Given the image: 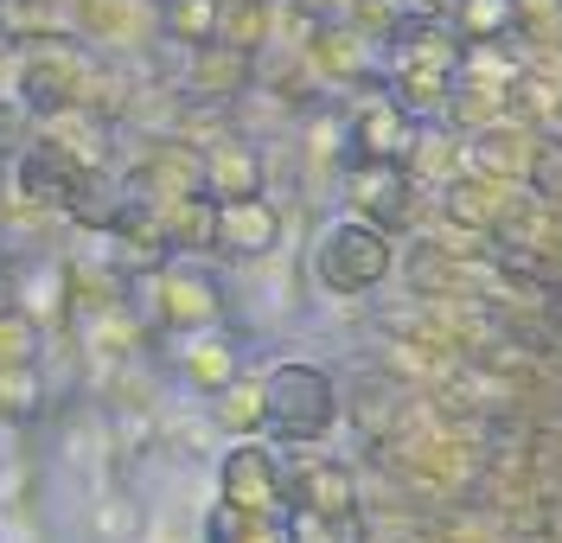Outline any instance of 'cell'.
Segmentation results:
<instances>
[{"instance_id":"obj_22","label":"cell","mask_w":562,"mask_h":543,"mask_svg":"<svg viewBox=\"0 0 562 543\" xmlns=\"http://www.w3.org/2000/svg\"><path fill=\"white\" fill-rule=\"evenodd\" d=\"M45 416H52L45 364H7V371H0V422H7V429H38Z\"/></svg>"},{"instance_id":"obj_8","label":"cell","mask_w":562,"mask_h":543,"mask_svg":"<svg viewBox=\"0 0 562 543\" xmlns=\"http://www.w3.org/2000/svg\"><path fill=\"white\" fill-rule=\"evenodd\" d=\"M0 294L20 301L45 332H70L77 307H70V262L65 250H20L0 262Z\"/></svg>"},{"instance_id":"obj_2","label":"cell","mask_w":562,"mask_h":543,"mask_svg":"<svg viewBox=\"0 0 562 543\" xmlns=\"http://www.w3.org/2000/svg\"><path fill=\"white\" fill-rule=\"evenodd\" d=\"M390 269H396V237H390L384 224H371V217H326L314 237V250H307V275H314L319 294H333V301H358V294L384 289Z\"/></svg>"},{"instance_id":"obj_1","label":"cell","mask_w":562,"mask_h":543,"mask_svg":"<svg viewBox=\"0 0 562 543\" xmlns=\"http://www.w3.org/2000/svg\"><path fill=\"white\" fill-rule=\"evenodd\" d=\"M135 307L160 339H179V332L231 320V289L211 269V256H167L135 275Z\"/></svg>"},{"instance_id":"obj_24","label":"cell","mask_w":562,"mask_h":543,"mask_svg":"<svg viewBox=\"0 0 562 543\" xmlns=\"http://www.w3.org/2000/svg\"><path fill=\"white\" fill-rule=\"evenodd\" d=\"M217 20H224V0H160V45H173V52L211 45Z\"/></svg>"},{"instance_id":"obj_29","label":"cell","mask_w":562,"mask_h":543,"mask_svg":"<svg viewBox=\"0 0 562 543\" xmlns=\"http://www.w3.org/2000/svg\"><path fill=\"white\" fill-rule=\"evenodd\" d=\"M33 135H38V115H33V109L20 103V97H0V167H7L20 147L33 142Z\"/></svg>"},{"instance_id":"obj_4","label":"cell","mask_w":562,"mask_h":543,"mask_svg":"<svg viewBox=\"0 0 562 543\" xmlns=\"http://www.w3.org/2000/svg\"><path fill=\"white\" fill-rule=\"evenodd\" d=\"M97 71V52L77 33H38L20 38V71H13V97L33 115H58V109L83 103V83Z\"/></svg>"},{"instance_id":"obj_14","label":"cell","mask_w":562,"mask_h":543,"mask_svg":"<svg viewBox=\"0 0 562 543\" xmlns=\"http://www.w3.org/2000/svg\"><path fill=\"white\" fill-rule=\"evenodd\" d=\"M237 371H244V332H237L231 320L199 326V332H179L173 339V377L192 391V397L224 391Z\"/></svg>"},{"instance_id":"obj_15","label":"cell","mask_w":562,"mask_h":543,"mask_svg":"<svg viewBox=\"0 0 562 543\" xmlns=\"http://www.w3.org/2000/svg\"><path fill=\"white\" fill-rule=\"evenodd\" d=\"M288 511H314V518H351L364 511L358 499V473L333 454H294L288 461Z\"/></svg>"},{"instance_id":"obj_27","label":"cell","mask_w":562,"mask_h":543,"mask_svg":"<svg viewBox=\"0 0 562 543\" xmlns=\"http://www.w3.org/2000/svg\"><path fill=\"white\" fill-rule=\"evenodd\" d=\"M45 346H52V332H45L20 301L0 294V371H7V364H45Z\"/></svg>"},{"instance_id":"obj_18","label":"cell","mask_w":562,"mask_h":543,"mask_svg":"<svg viewBox=\"0 0 562 543\" xmlns=\"http://www.w3.org/2000/svg\"><path fill=\"white\" fill-rule=\"evenodd\" d=\"M205 416H211V434H224V441H249V434H269V384H262V371H237L224 391H211L205 397Z\"/></svg>"},{"instance_id":"obj_21","label":"cell","mask_w":562,"mask_h":543,"mask_svg":"<svg viewBox=\"0 0 562 543\" xmlns=\"http://www.w3.org/2000/svg\"><path fill=\"white\" fill-rule=\"evenodd\" d=\"M160 230H167V250L173 256H211L217 244V199L192 192V199H160Z\"/></svg>"},{"instance_id":"obj_5","label":"cell","mask_w":562,"mask_h":543,"mask_svg":"<svg viewBox=\"0 0 562 543\" xmlns=\"http://www.w3.org/2000/svg\"><path fill=\"white\" fill-rule=\"evenodd\" d=\"M0 180H7V192L20 199V205H33L38 217H58L65 224L70 217V205L90 192V167L77 160V154H65L58 142H45V135H33V142L20 147L7 167H0Z\"/></svg>"},{"instance_id":"obj_30","label":"cell","mask_w":562,"mask_h":543,"mask_svg":"<svg viewBox=\"0 0 562 543\" xmlns=\"http://www.w3.org/2000/svg\"><path fill=\"white\" fill-rule=\"evenodd\" d=\"M0 543H45L38 506H0Z\"/></svg>"},{"instance_id":"obj_6","label":"cell","mask_w":562,"mask_h":543,"mask_svg":"<svg viewBox=\"0 0 562 543\" xmlns=\"http://www.w3.org/2000/svg\"><path fill=\"white\" fill-rule=\"evenodd\" d=\"M217 506H237L249 518H288V461L269 434L224 441L217 454Z\"/></svg>"},{"instance_id":"obj_9","label":"cell","mask_w":562,"mask_h":543,"mask_svg":"<svg viewBox=\"0 0 562 543\" xmlns=\"http://www.w3.org/2000/svg\"><path fill=\"white\" fill-rule=\"evenodd\" d=\"M173 90L186 103L237 109L249 90H256V52H237V45H224V38L192 45V52H179V65H173Z\"/></svg>"},{"instance_id":"obj_7","label":"cell","mask_w":562,"mask_h":543,"mask_svg":"<svg viewBox=\"0 0 562 543\" xmlns=\"http://www.w3.org/2000/svg\"><path fill=\"white\" fill-rule=\"evenodd\" d=\"M65 26L90 52L140 58L147 45H160V0H65Z\"/></svg>"},{"instance_id":"obj_16","label":"cell","mask_w":562,"mask_h":543,"mask_svg":"<svg viewBox=\"0 0 562 543\" xmlns=\"http://www.w3.org/2000/svg\"><path fill=\"white\" fill-rule=\"evenodd\" d=\"M205 160V199H249V192H269V154L256 135H244L237 122L224 135H211L199 147Z\"/></svg>"},{"instance_id":"obj_12","label":"cell","mask_w":562,"mask_h":543,"mask_svg":"<svg viewBox=\"0 0 562 543\" xmlns=\"http://www.w3.org/2000/svg\"><path fill=\"white\" fill-rule=\"evenodd\" d=\"M416 115L390 97L384 83L364 90L358 103H346V135H351V160H409L416 147Z\"/></svg>"},{"instance_id":"obj_20","label":"cell","mask_w":562,"mask_h":543,"mask_svg":"<svg viewBox=\"0 0 562 543\" xmlns=\"http://www.w3.org/2000/svg\"><path fill=\"white\" fill-rule=\"evenodd\" d=\"M140 531H147V511H140V499L128 493V473L97 479V486H90V538L97 543H135Z\"/></svg>"},{"instance_id":"obj_26","label":"cell","mask_w":562,"mask_h":543,"mask_svg":"<svg viewBox=\"0 0 562 543\" xmlns=\"http://www.w3.org/2000/svg\"><path fill=\"white\" fill-rule=\"evenodd\" d=\"M217 38L237 45V52H269L276 45V0H224V20H217Z\"/></svg>"},{"instance_id":"obj_19","label":"cell","mask_w":562,"mask_h":543,"mask_svg":"<svg viewBox=\"0 0 562 543\" xmlns=\"http://www.w3.org/2000/svg\"><path fill=\"white\" fill-rule=\"evenodd\" d=\"M409 180L416 185H441L454 180V173H467V135H460L454 122H422L416 128V147H409Z\"/></svg>"},{"instance_id":"obj_10","label":"cell","mask_w":562,"mask_h":543,"mask_svg":"<svg viewBox=\"0 0 562 543\" xmlns=\"http://www.w3.org/2000/svg\"><path fill=\"white\" fill-rule=\"evenodd\" d=\"M378 38H364L351 20H319V33L307 38V71H314L319 97H351V90H364L371 77H378Z\"/></svg>"},{"instance_id":"obj_23","label":"cell","mask_w":562,"mask_h":543,"mask_svg":"<svg viewBox=\"0 0 562 543\" xmlns=\"http://www.w3.org/2000/svg\"><path fill=\"white\" fill-rule=\"evenodd\" d=\"M460 33V45H492V38H518V7L512 0H448L441 13Z\"/></svg>"},{"instance_id":"obj_28","label":"cell","mask_w":562,"mask_h":543,"mask_svg":"<svg viewBox=\"0 0 562 543\" xmlns=\"http://www.w3.org/2000/svg\"><path fill=\"white\" fill-rule=\"evenodd\" d=\"M294 543H364V511L351 518H314V511H288Z\"/></svg>"},{"instance_id":"obj_25","label":"cell","mask_w":562,"mask_h":543,"mask_svg":"<svg viewBox=\"0 0 562 543\" xmlns=\"http://www.w3.org/2000/svg\"><path fill=\"white\" fill-rule=\"evenodd\" d=\"M199 543H294V531H288V518H249V511L211 499L205 524H199Z\"/></svg>"},{"instance_id":"obj_11","label":"cell","mask_w":562,"mask_h":543,"mask_svg":"<svg viewBox=\"0 0 562 543\" xmlns=\"http://www.w3.org/2000/svg\"><path fill=\"white\" fill-rule=\"evenodd\" d=\"M281 244H288V212L269 192L217 199V244H211V256H224V262H262Z\"/></svg>"},{"instance_id":"obj_3","label":"cell","mask_w":562,"mask_h":543,"mask_svg":"<svg viewBox=\"0 0 562 543\" xmlns=\"http://www.w3.org/2000/svg\"><path fill=\"white\" fill-rule=\"evenodd\" d=\"M269 384V441L276 448H319L339 429V384L314 359H276L262 364Z\"/></svg>"},{"instance_id":"obj_17","label":"cell","mask_w":562,"mask_h":543,"mask_svg":"<svg viewBox=\"0 0 562 543\" xmlns=\"http://www.w3.org/2000/svg\"><path fill=\"white\" fill-rule=\"evenodd\" d=\"M38 135L45 142H58L65 154H77L90 173H115V160H122V128L103 122L97 109H58V115H38Z\"/></svg>"},{"instance_id":"obj_13","label":"cell","mask_w":562,"mask_h":543,"mask_svg":"<svg viewBox=\"0 0 562 543\" xmlns=\"http://www.w3.org/2000/svg\"><path fill=\"white\" fill-rule=\"evenodd\" d=\"M543 128L525 122V115H505V122H492L480 135H467V167H480L492 180L505 185H530L537 180V167H543Z\"/></svg>"}]
</instances>
